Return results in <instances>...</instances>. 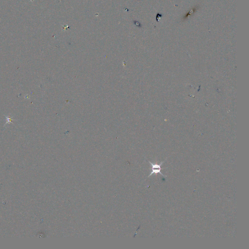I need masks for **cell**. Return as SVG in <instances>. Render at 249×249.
Segmentation results:
<instances>
[{
    "label": "cell",
    "mask_w": 249,
    "mask_h": 249,
    "mask_svg": "<svg viewBox=\"0 0 249 249\" xmlns=\"http://www.w3.org/2000/svg\"><path fill=\"white\" fill-rule=\"evenodd\" d=\"M166 161V160H165V161H162V162H160L159 164H158L157 163H153L152 162H151L150 161H148V162H150V164L151 165V174H150V175L148 176V177H151V176L152 175V174H157L158 173H160L161 174L162 177H165V176L164 175H163V174L161 173V169H162V168H161V166L162 164L163 163H164V162Z\"/></svg>",
    "instance_id": "cell-1"
}]
</instances>
